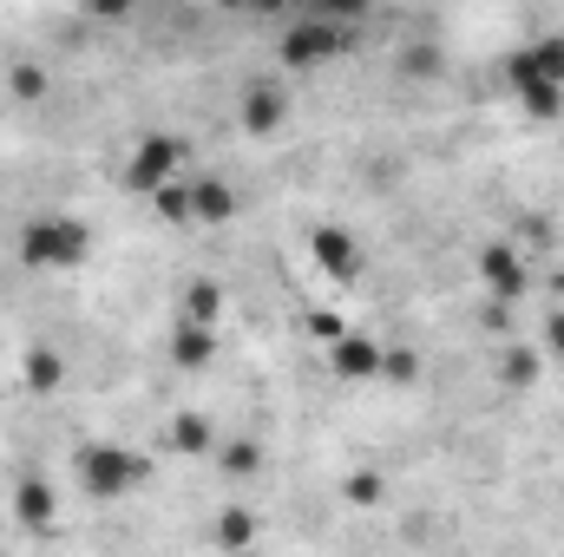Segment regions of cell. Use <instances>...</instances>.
Returning <instances> with one entry per match:
<instances>
[{
    "label": "cell",
    "instance_id": "7",
    "mask_svg": "<svg viewBox=\"0 0 564 557\" xmlns=\"http://www.w3.org/2000/svg\"><path fill=\"white\" fill-rule=\"evenodd\" d=\"M13 525L33 532V538H53L59 532V492L46 472H20L13 479Z\"/></svg>",
    "mask_w": 564,
    "mask_h": 557
},
{
    "label": "cell",
    "instance_id": "2",
    "mask_svg": "<svg viewBox=\"0 0 564 557\" xmlns=\"http://www.w3.org/2000/svg\"><path fill=\"white\" fill-rule=\"evenodd\" d=\"M73 479H79V492L86 499H126V492H139L144 479H151V459L132 452V446H119V439H93V446H79L73 452Z\"/></svg>",
    "mask_w": 564,
    "mask_h": 557
},
{
    "label": "cell",
    "instance_id": "15",
    "mask_svg": "<svg viewBox=\"0 0 564 557\" xmlns=\"http://www.w3.org/2000/svg\"><path fill=\"white\" fill-rule=\"evenodd\" d=\"M164 446L177 452V459H197V452H217V426L204 414H177L164 426Z\"/></svg>",
    "mask_w": 564,
    "mask_h": 557
},
{
    "label": "cell",
    "instance_id": "17",
    "mask_svg": "<svg viewBox=\"0 0 564 557\" xmlns=\"http://www.w3.org/2000/svg\"><path fill=\"white\" fill-rule=\"evenodd\" d=\"M539 374H545V354H539L532 341H519V348H506V354H499V381H506L512 394L539 387Z\"/></svg>",
    "mask_w": 564,
    "mask_h": 557
},
{
    "label": "cell",
    "instance_id": "8",
    "mask_svg": "<svg viewBox=\"0 0 564 557\" xmlns=\"http://www.w3.org/2000/svg\"><path fill=\"white\" fill-rule=\"evenodd\" d=\"M479 282H486V302L512 308V302L532 288V270H525V256H519L512 243H486V250H479Z\"/></svg>",
    "mask_w": 564,
    "mask_h": 557
},
{
    "label": "cell",
    "instance_id": "21",
    "mask_svg": "<svg viewBox=\"0 0 564 557\" xmlns=\"http://www.w3.org/2000/svg\"><path fill=\"white\" fill-rule=\"evenodd\" d=\"M151 210H158L164 223H191V177H177V184L151 190Z\"/></svg>",
    "mask_w": 564,
    "mask_h": 557
},
{
    "label": "cell",
    "instance_id": "9",
    "mask_svg": "<svg viewBox=\"0 0 564 557\" xmlns=\"http://www.w3.org/2000/svg\"><path fill=\"white\" fill-rule=\"evenodd\" d=\"M237 119H243V132H250V139H276L282 125H289V92H282L276 79H257V86H243V106H237Z\"/></svg>",
    "mask_w": 564,
    "mask_h": 557
},
{
    "label": "cell",
    "instance_id": "18",
    "mask_svg": "<svg viewBox=\"0 0 564 557\" xmlns=\"http://www.w3.org/2000/svg\"><path fill=\"white\" fill-rule=\"evenodd\" d=\"M341 499H348L355 512H375V505H388V472H375V466H355V472L341 479Z\"/></svg>",
    "mask_w": 564,
    "mask_h": 557
},
{
    "label": "cell",
    "instance_id": "11",
    "mask_svg": "<svg viewBox=\"0 0 564 557\" xmlns=\"http://www.w3.org/2000/svg\"><path fill=\"white\" fill-rule=\"evenodd\" d=\"M243 210L230 177H191V223H230Z\"/></svg>",
    "mask_w": 564,
    "mask_h": 557
},
{
    "label": "cell",
    "instance_id": "10",
    "mask_svg": "<svg viewBox=\"0 0 564 557\" xmlns=\"http://www.w3.org/2000/svg\"><path fill=\"white\" fill-rule=\"evenodd\" d=\"M328 368H335V381H381V341L348 328V335L328 348Z\"/></svg>",
    "mask_w": 564,
    "mask_h": 557
},
{
    "label": "cell",
    "instance_id": "16",
    "mask_svg": "<svg viewBox=\"0 0 564 557\" xmlns=\"http://www.w3.org/2000/svg\"><path fill=\"white\" fill-rule=\"evenodd\" d=\"M210 538H217V551H224V557L250 551V545H257V512H243V505H224V512H217V525H210Z\"/></svg>",
    "mask_w": 564,
    "mask_h": 557
},
{
    "label": "cell",
    "instance_id": "6",
    "mask_svg": "<svg viewBox=\"0 0 564 557\" xmlns=\"http://www.w3.org/2000/svg\"><path fill=\"white\" fill-rule=\"evenodd\" d=\"M506 79H512V92H532V86H564V33L525 40V46L506 59Z\"/></svg>",
    "mask_w": 564,
    "mask_h": 557
},
{
    "label": "cell",
    "instance_id": "1",
    "mask_svg": "<svg viewBox=\"0 0 564 557\" xmlns=\"http://www.w3.org/2000/svg\"><path fill=\"white\" fill-rule=\"evenodd\" d=\"M20 263L26 270H40V276H59V270H79L86 256H93V230L79 223V217H66V210H40V217H26L20 223Z\"/></svg>",
    "mask_w": 564,
    "mask_h": 557
},
{
    "label": "cell",
    "instance_id": "5",
    "mask_svg": "<svg viewBox=\"0 0 564 557\" xmlns=\"http://www.w3.org/2000/svg\"><path fill=\"white\" fill-rule=\"evenodd\" d=\"M308 263H315V276H328L335 288H348V282L361 276V243H355V230H341V223H315L308 230Z\"/></svg>",
    "mask_w": 564,
    "mask_h": 557
},
{
    "label": "cell",
    "instance_id": "3",
    "mask_svg": "<svg viewBox=\"0 0 564 557\" xmlns=\"http://www.w3.org/2000/svg\"><path fill=\"white\" fill-rule=\"evenodd\" d=\"M355 46V26H341V20H328V13H302V20H289L282 26V66L289 73H315V66H328V59H341Z\"/></svg>",
    "mask_w": 564,
    "mask_h": 557
},
{
    "label": "cell",
    "instance_id": "28",
    "mask_svg": "<svg viewBox=\"0 0 564 557\" xmlns=\"http://www.w3.org/2000/svg\"><path fill=\"white\" fill-rule=\"evenodd\" d=\"M479 321H486V328H499V335H506V328H512V308H499V302H486V315H479Z\"/></svg>",
    "mask_w": 564,
    "mask_h": 557
},
{
    "label": "cell",
    "instance_id": "20",
    "mask_svg": "<svg viewBox=\"0 0 564 557\" xmlns=\"http://www.w3.org/2000/svg\"><path fill=\"white\" fill-rule=\"evenodd\" d=\"M7 92H13L20 106H40V99H46V66H40V59H13V66H7Z\"/></svg>",
    "mask_w": 564,
    "mask_h": 557
},
{
    "label": "cell",
    "instance_id": "19",
    "mask_svg": "<svg viewBox=\"0 0 564 557\" xmlns=\"http://www.w3.org/2000/svg\"><path fill=\"white\" fill-rule=\"evenodd\" d=\"M217 466H224L230 479H257V472H263V446H257V439H217Z\"/></svg>",
    "mask_w": 564,
    "mask_h": 557
},
{
    "label": "cell",
    "instance_id": "25",
    "mask_svg": "<svg viewBox=\"0 0 564 557\" xmlns=\"http://www.w3.org/2000/svg\"><path fill=\"white\" fill-rule=\"evenodd\" d=\"M539 354L564 361V308H545V335H539Z\"/></svg>",
    "mask_w": 564,
    "mask_h": 557
},
{
    "label": "cell",
    "instance_id": "14",
    "mask_svg": "<svg viewBox=\"0 0 564 557\" xmlns=\"http://www.w3.org/2000/svg\"><path fill=\"white\" fill-rule=\"evenodd\" d=\"M224 282H210V276H197L191 288H184V302H177V321H197V328H217L224 321Z\"/></svg>",
    "mask_w": 564,
    "mask_h": 557
},
{
    "label": "cell",
    "instance_id": "22",
    "mask_svg": "<svg viewBox=\"0 0 564 557\" xmlns=\"http://www.w3.org/2000/svg\"><path fill=\"white\" fill-rule=\"evenodd\" d=\"M421 354L414 348H381V381H394V387H414L421 381Z\"/></svg>",
    "mask_w": 564,
    "mask_h": 557
},
{
    "label": "cell",
    "instance_id": "26",
    "mask_svg": "<svg viewBox=\"0 0 564 557\" xmlns=\"http://www.w3.org/2000/svg\"><path fill=\"white\" fill-rule=\"evenodd\" d=\"M308 335H315L322 348H335V341L348 335V321H341V315H328V308H315V315H308Z\"/></svg>",
    "mask_w": 564,
    "mask_h": 557
},
{
    "label": "cell",
    "instance_id": "4",
    "mask_svg": "<svg viewBox=\"0 0 564 557\" xmlns=\"http://www.w3.org/2000/svg\"><path fill=\"white\" fill-rule=\"evenodd\" d=\"M184 157H191V144L177 139V132H151V139H139V151H132V164H126V184H132L139 197H151V190L177 184Z\"/></svg>",
    "mask_w": 564,
    "mask_h": 557
},
{
    "label": "cell",
    "instance_id": "27",
    "mask_svg": "<svg viewBox=\"0 0 564 557\" xmlns=\"http://www.w3.org/2000/svg\"><path fill=\"white\" fill-rule=\"evenodd\" d=\"M525 243H545V250H552V223H545V217H525Z\"/></svg>",
    "mask_w": 564,
    "mask_h": 557
},
{
    "label": "cell",
    "instance_id": "23",
    "mask_svg": "<svg viewBox=\"0 0 564 557\" xmlns=\"http://www.w3.org/2000/svg\"><path fill=\"white\" fill-rule=\"evenodd\" d=\"M519 106H525L532 119H558L564 112V86H532V92H519Z\"/></svg>",
    "mask_w": 564,
    "mask_h": 557
},
{
    "label": "cell",
    "instance_id": "13",
    "mask_svg": "<svg viewBox=\"0 0 564 557\" xmlns=\"http://www.w3.org/2000/svg\"><path fill=\"white\" fill-rule=\"evenodd\" d=\"M20 387H26V394H59V387H66V354L46 348V341H33V348L20 354Z\"/></svg>",
    "mask_w": 564,
    "mask_h": 557
},
{
    "label": "cell",
    "instance_id": "12",
    "mask_svg": "<svg viewBox=\"0 0 564 557\" xmlns=\"http://www.w3.org/2000/svg\"><path fill=\"white\" fill-rule=\"evenodd\" d=\"M171 361L184 374H204L217 361V328H197V321H171Z\"/></svg>",
    "mask_w": 564,
    "mask_h": 557
},
{
    "label": "cell",
    "instance_id": "24",
    "mask_svg": "<svg viewBox=\"0 0 564 557\" xmlns=\"http://www.w3.org/2000/svg\"><path fill=\"white\" fill-rule=\"evenodd\" d=\"M440 66H446V59H440L433 46H408V53H401V73H408V79H440Z\"/></svg>",
    "mask_w": 564,
    "mask_h": 557
}]
</instances>
